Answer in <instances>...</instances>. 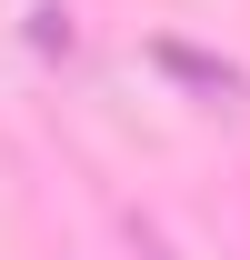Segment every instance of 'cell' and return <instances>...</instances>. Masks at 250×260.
I'll list each match as a JSON object with an SVG mask.
<instances>
[{
	"label": "cell",
	"instance_id": "7a4b0ae2",
	"mask_svg": "<svg viewBox=\"0 0 250 260\" xmlns=\"http://www.w3.org/2000/svg\"><path fill=\"white\" fill-rule=\"evenodd\" d=\"M30 40L40 50H70V10H30Z\"/></svg>",
	"mask_w": 250,
	"mask_h": 260
},
{
	"label": "cell",
	"instance_id": "6da1fadb",
	"mask_svg": "<svg viewBox=\"0 0 250 260\" xmlns=\"http://www.w3.org/2000/svg\"><path fill=\"white\" fill-rule=\"evenodd\" d=\"M160 70L190 80V90H210V100H240V70H230V60H200V50H180V40H160Z\"/></svg>",
	"mask_w": 250,
	"mask_h": 260
}]
</instances>
